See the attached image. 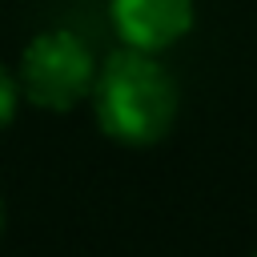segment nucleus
<instances>
[{
  "mask_svg": "<svg viewBox=\"0 0 257 257\" xmlns=\"http://www.w3.org/2000/svg\"><path fill=\"white\" fill-rule=\"evenodd\" d=\"M88 100L104 137L120 145H157L177 120L181 88L157 52L120 48L96 64Z\"/></svg>",
  "mask_w": 257,
  "mask_h": 257,
  "instance_id": "obj_1",
  "label": "nucleus"
},
{
  "mask_svg": "<svg viewBox=\"0 0 257 257\" xmlns=\"http://www.w3.org/2000/svg\"><path fill=\"white\" fill-rule=\"evenodd\" d=\"M92 80H96V56L68 28L36 32L24 44L16 64L20 96H28L36 108H48V112H68L84 104L92 92Z\"/></svg>",
  "mask_w": 257,
  "mask_h": 257,
  "instance_id": "obj_2",
  "label": "nucleus"
},
{
  "mask_svg": "<svg viewBox=\"0 0 257 257\" xmlns=\"http://www.w3.org/2000/svg\"><path fill=\"white\" fill-rule=\"evenodd\" d=\"M112 28L124 48L165 52L193 32V0H108Z\"/></svg>",
  "mask_w": 257,
  "mask_h": 257,
  "instance_id": "obj_3",
  "label": "nucleus"
},
{
  "mask_svg": "<svg viewBox=\"0 0 257 257\" xmlns=\"http://www.w3.org/2000/svg\"><path fill=\"white\" fill-rule=\"evenodd\" d=\"M16 100H20V84H16V76L8 72V64H0V124L12 120Z\"/></svg>",
  "mask_w": 257,
  "mask_h": 257,
  "instance_id": "obj_4",
  "label": "nucleus"
},
{
  "mask_svg": "<svg viewBox=\"0 0 257 257\" xmlns=\"http://www.w3.org/2000/svg\"><path fill=\"white\" fill-rule=\"evenodd\" d=\"M0 225H4V209H0Z\"/></svg>",
  "mask_w": 257,
  "mask_h": 257,
  "instance_id": "obj_5",
  "label": "nucleus"
},
{
  "mask_svg": "<svg viewBox=\"0 0 257 257\" xmlns=\"http://www.w3.org/2000/svg\"><path fill=\"white\" fill-rule=\"evenodd\" d=\"M253 257H257V253H253Z\"/></svg>",
  "mask_w": 257,
  "mask_h": 257,
  "instance_id": "obj_6",
  "label": "nucleus"
}]
</instances>
